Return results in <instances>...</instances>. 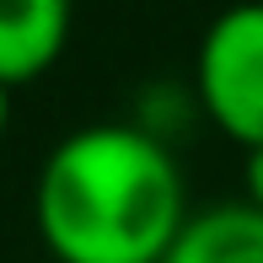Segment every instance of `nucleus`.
<instances>
[{"mask_svg":"<svg viewBox=\"0 0 263 263\" xmlns=\"http://www.w3.org/2000/svg\"><path fill=\"white\" fill-rule=\"evenodd\" d=\"M188 215L183 166L145 124L65 135L32 188V220L54 263H161Z\"/></svg>","mask_w":263,"mask_h":263,"instance_id":"obj_1","label":"nucleus"},{"mask_svg":"<svg viewBox=\"0 0 263 263\" xmlns=\"http://www.w3.org/2000/svg\"><path fill=\"white\" fill-rule=\"evenodd\" d=\"M194 97L242 151L263 145V0H236L194 49Z\"/></svg>","mask_w":263,"mask_h":263,"instance_id":"obj_2","label":"nucleus"},{"mask_svg":"<svg viewBox=\"0 0 263 263\" xmlns=\"http://www.w3.org/2000/svg\"><path fill=\"white\" fill-rule=\"evenodd\" d=\"M76 0H0V81L27 86L49 76L70 43Z\"/></svg>","mask_w":263,"mask_h":263,"instance_id":"obj_3","label":"nucleus"},{"mask_svg":"<svg viewBox=\"0 0 263 263\" xmlns=\"http://www.w3.org/2000/svg\"><path fill=\"white\" fill-rule=\"evenodd\" d=\"M161 263H263V210L247 199L194 210Z\"/></svg>","mask_w":263,"mask_h":263,"instance_id":"obj_4","label":"nucleus"},{"mask_svg":"<svg viewBox=\"0 0 263 263\" xmlns=\"http://www.w3.org/2000/svg\"><path fill=\"white\" fill-rule=\"evenodd\" d=\"M242 188H247V204H258L263 210V145H253V151H242Z\"/></svg>","mask_w":263,"mask_h":263,"instance_id":"obj_5","label":"nucleus"},{"mask_svg":"<svg viewBox=\"0 0 263 263\" xmlns=\"http://www.w3.org/2000/svg\"><path fill=\"white\" fill-rule=\"evenodd\" d=\"M11 91H16V86L0 81V140H6V129H11Z\"/></svg>","mask_w":263,"mask_h":263,"instance_id":"obj_6","label":"nucleus"}]
</instances>
